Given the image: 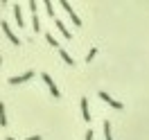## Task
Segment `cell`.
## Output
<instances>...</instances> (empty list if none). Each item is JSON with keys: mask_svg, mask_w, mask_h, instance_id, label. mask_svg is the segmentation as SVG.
Listing matches in <instances>:
<instances>
[{"mask_svg": "<svg viewBox=\"0 0 149 140\" xmlns=\"http://www.w3.org/2000/svg\"><path fill=\"white\" fill-rule=\"evenodd\" d=\"M29 11H32V27H34V32H41V20H38V5H36V2H29Z\"/></svg>", "mask_w": 149, "mask_h": 140, "instance_id": "1", "label": "cell"}, {"mask_svg": "<svg viewBox=\"0 0 149 140\" xmlns=\"http://www.w3.org/2000/svg\"><path fill=\"white\" fill-rule=\"evenodd\" d=\"M61 7H63V11L68 14V16H70V18H72V23H74V25L79 27V25H81V18H79V16L74 14V9L70 7V2H65V0H61Z\"/></svg>", "mask_w": 149, "mask_h": 140, "instance_id": "3", "label": "cell"}, {"mask_svg": "<svg viewBox=\"0 0 149 140\" xmlns=\"http://www.w3.org/2000/svg\"><path fill=\"white\" fill-rule=\"evenodd\" d=\"M54 25H56L59 29H61V34H63V38H72V34L68 32V27L63 25V20H61V18H54Z\"/></svg>", "mask_w": 149, "mask_h": 140, "instance_id": "9", "label": "cell"}, {"mask_svg": "<svg viewBox=\"0 0 149 140\" xmlns=\"http://www.w3.org/2000/svg\"><path fill=\"white\" fill-rule=\"evenodd\" d=\"M32 77H34V72H32V70H27V72H25V75H16V77H11L9 79V84H23V81H27V79H32Z\"/></svg>", "mask_w": 149, "mask_h": 140, "instance_id": "6", "label": "cell"}, {"mask_svg": "<svg viewBox=\"0 0 149 140\" xmlns=\"http://www.w3.org/2000/svg\"><path fill=\"white\" fill-rule=\"evenodd\" d=\"M95 54H97V47H93V50L88 52V56H86V61H93V59H95Z\"/></svg>", "mask_w": 149, "mask_h": 140, "instance_id": "15", "label": "cell"}, {"mask_svg": "<svg viewBox=\"0 0 149 140\" xmlns=\"http://www.w3.org/2000/svg\"><path fill=\"white\" fill-rule=\"evenodd\" d=\"M0 25H2V32H5V36L9 38L11 43H14V45H20V38L16 36V34H14V32H11V27H9V23H7V20H2V23H0Z\"/></svg>", "mask_w": 149, "mask_h": 140, "instance_id": "2", "label": "cell"}, {"mask_svg": "<svg viewBox=\"0 0 149 140\" xmlns=\"http://www.w3.org/2000/svg\"><path fill=\"white\" fill-rule=\"evenodd\" d=\"M100 100H104L106 104H111L113 109H122V102H118L115 97H111V95H109V93H104V91L100 93Z\"/></svg>", "mask_w": 149, "mask_h": 140, "instance_id": "5", "label": "cell"}, {"mask_svg": "<svg viewBox=\"0 0 149 140\" xmlns=\"http://www.w3.org/2000/svg\"><path fill=\"white\" fill-rule=\"evenodd\" d=\"M79 104H81V118L88 122V120H91V111H88V100H86V97H81V100H79Z\"/></svg>", "mask_w": 149, "mask_h": 140, "instance_id": "8", "label": "cell"}, {"mask_svg": "<svg viewBox=\"0 0 149 140\" xmlns=\"http://www.w3.org/2000/svg\"><path fill=\"white\" fill-rule=\"evenodd\" d=\"M45 38H47V43H50L52 47H59V43L54 41V36H50V34H45Z\"/></svg>", "mask_w": 149, "mask_h": 140, "instance_id": "14", "label": "cell"}, {"mask_svg": "<svg viewBox=\"0 0 149 140\" xmlns=\"http://www.w3.org/2000/svg\"><path fill=\"white\" fill-rule=\"evenodd\" d=\"M27 140H41V136H29Z\"/></svg>", "mask_w": 149, "mask_h": 140, "instance_id": "17", "label": "cell"}, {"mask_svg": "<svg viewBox=\"0 0 149 140\" xmlns=\"http://www.w3.org/2000/svg\"><path fill=\"white\" fill-rule=\"evenodd\" d=\"M59 54H61V59H63V61H65V63H68V65H72V63H74V61H72V56L68 54L65 50H61V47H59Z\"/></svg>", "mask_w": 149, "mask_h": 140, "instance_id": "13", "label": "cell"}, {"mask_svg": "<svg viewBox=\"0 0 149 140\" xmlns=\"http://www.w3.org/2000/svg\"><path fill=\"white\" fill-rule=\"evenodd\" d=\"M104 138L106 140H113V133H111V122L104 120Z\"/></svg>", "mask_w": 149, "mask_h": 140, "instance_id": "11", "label": "cell"}, {"mask_svg": "<svg viewBox=\"0 0 149 140\" xmlns=\"http://www.w3.org/2000/svg\"><path fill=\"white\" fill-rule=\"evenodd\" d=\"M43 7H45V11H47V16H50V18L54 20V18H56V14H54V5H52V2H50V0H45V2H43Z\"/></svg>", "mask_w": 149, "mask_h": 140, "instance_id": "10", "label": "cell"}, {"mask_svg": "<svg viewBox=\"0 0 149 140\" xmlns=\"http://www.w3.org/2000/svg\"><path fill=\"white\" fill-rule=\"evenodd\" d=\"M84 140H93V131H91V129L86 131V136H84Z\"/></svg>", "mask_w": 149, "mask_h": 140, "instance_id": "16", "label": "cell"}, {"mask_svg": "<svg viewBox=\"0 0 149 140\" xmlns=\"http://www.w3.org/2000/svg\"><path fill=\"white\" fill-rule=\"evenodd\" d=\"M0 68H2V56H0Z\"/></svg>", "mask_w": 149, "mask_h": 140, "instance_id": "18", "label": "cell"}, {"mask_svg": "<svg viewBox=\"0 0 149 140\" xmlns=\"http://www.w3.org/2000/svg\"><path fill=\"white\" fill-rule=\"evenodd\" d=\"M0 127H7V113H5V104L0 102Z\"/></svg>", "mask_w": 149, "mask_h": 140, "instance_id": "12", "label": "cell"}, {"mask_svg": "<svg viewBox=\"0 0 149 140\" xmlns=\"http://www.w3.org/2000/svg\"><path fill=\"white\" fill-rule=\"evenodd\" d=\"M7 140H16V138H7Z\"/></svg>", "mask_w": 149, "mask_h": 140, "instance_id": "19", "label": "cell"}, {"mask_svg": "<svg viewBox=\"0 0 149 140\" xmlns=\"http://www.w3.org/2000/svg\"><path fill=\"white\" fill-rule=\"evenodd\" d=\"M14 16H16V23L20 27H25V18H23V7L20 5H14Z\"/></svg>", "mask_w": 149, "mask_h": 140, "instance_id": "7", "label": "cell"}, {"mask_svg": "<svg viewBox=\"0 0 149 140\" xmlns=\"http://www.w3.org/2000/svg\"><path fill=\"white\" fill-rule=\"evenodd\" d=\"M43 81H45V86L50 88V93H52V97H61V93H59V88L54 86V81H52V77L47 75V72H43Z\"/></svg>", "mask_w": 149, "mask_h": 140, "instance_id": "4", "label": "cell"}]
</instances>
